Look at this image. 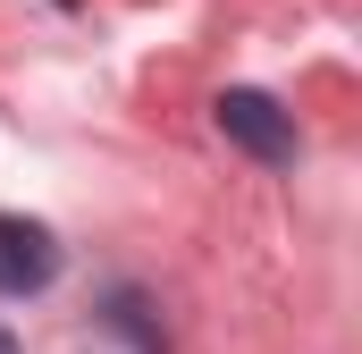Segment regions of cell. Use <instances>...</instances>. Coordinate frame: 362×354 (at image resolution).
<instances>
[{"label": "cell", "mask_w": 362, "mask_h": 354, "mask_svg": "<svg viewBox=\"0 0 362 354\" xmlns=\"http://www.w3.org/2000/svg\"><path fill=\"white\" fill-rule=\"evenodd\" d=\"M59 278V236L25 211H0V295H42Z\"/></svg>", "instance_id": "7a4b0ae2"}, {"label": "cell", "mask_w": 362, "mask_h": 354, "mask_svg": "<svg viewBox=\"0 0 362 354\" xmlns=\"http://www.w3.org/2000/svg\"><path fill=\"white\" fill-rule=\"evenodd\" d=\"M211 118H219V135H228L236 152H253L262 169H286V161H295V118L278 110L270 93H253V85H228L219 101H211Z\"/></svg>", "instance_id": "6da1fadb"}, {"label": "cell", "mask_w": 362, "mask_h": 354, "mask_svg": "<svg viewBox=\"0 0 362 354\" xmlns=\"http://www.w3.org/2000/svg\"><path fill=\"white\" fill-rule=\"evenodd\" d=\"M0 354H17V338H8V321H0Z\"/></svg>", "instance_id": "277c9868"}, {"label": "cell", "mask_w": 362, "mask_h": 354, "mask_svg": "<svg viewBox=\"0 0 362 354\" xmlns=\"http://www.w3.org/2000/svg\"><path fill=\"white\" fill-rule=\"evenodd\" d=\"M110 321H118L127 338H144V346H160V321H144V295H118V304H110Z\"/></svg>", "instance_id": "3957f363"}]
</instances>
